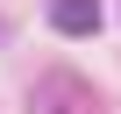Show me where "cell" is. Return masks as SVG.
<instances>
[{"label":"cell","instance_id":"6da1fadb","mask_svg":"<svg viewBox=\"0 0 121 114\" xmlns=\"http://www.w3.org/2000/svg\"><path fill=\"white\" fill-rule=\"evenodd\" d=\"M50 22L64 36H93L100 29V0H50Z\"/></svg>","mask_w":121,"mask_h":114},{"label":"cell","instance_id":"7a4b0ae2","mask_svg":"<svg viewBox=\"0 0 121 114\" xmlns=\"http://www.w3.org/2000/svg\"><path fill=\"white\" fill-rule=\"evenodd\" d=\"M64 100H71V86H64ZM29 114H86V107H57V86H36V107Z\"/></svg>","mask_w":121,"mask_h":114}]
</instances>
